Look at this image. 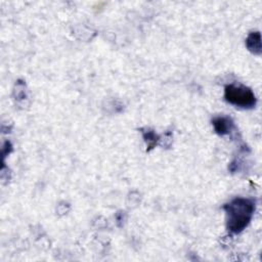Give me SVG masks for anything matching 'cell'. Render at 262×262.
<instances>
[{
    "label": "cell",
    "instance_id": "cell-4",
    "mask_svg": "<svg viewBox=\"0 0 262 262\" xmlns=\"http://www.w3.org/2000/svg\"><path fill=\"white\" fill-rule=\"evenodd\" d=\"M246 45L254 54L261 53V36L259 32H252L246 41Z\"/></svg>",
    "mask_w": 262,
    "mask_h": 262
},
{
    "label": "cell",
    "instance_id": "cell-1",
    "mask_svg": "<svg viewBox=\"0 0 262 262\" xmlns=\"http://www.w3.org/2000/svg\"><path fill=\"white\" fill-rule=\"evenodd\" d=\"M226 212V226L229 231L239 233L250 223L254 211L255 202L247 198H235L224 205Z\"/></svg>",
    "mask_w": 262,
    "mask_h": 262
},
{
    "label": "cell",
    "instance_id": "cell-3",
    "mask_svg": "<svg viewBox=\"0 0 262 262\" xmlns=\"http://www.w3.org/2000/svg\"><path fill=\"white\" fill-rule=\"evenodd\" d=\"M215 131L219 135L228 134L233 128V122L228 117H216L212 121Z\"/></svg>",
    "mask_w": 262,
    "mask_h": 262
},
{
    "label": "cell",
    "instance_id": "cell-2",
    "mask_svg": "<svg viewBox=\"0 0 262 262\" xmlns=\"http://www.w3.org/2000/svg\"><path fill=\"white\" fill-rule=\"evenodd\" d=\"M224 97L230 104L242 108H252L257 102L253 91L244 85H226L224 88Z\"/></svg>",
    "mask_w": 262,
    "mask_h": 262
}]
</instances>
